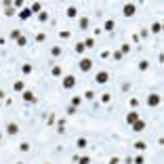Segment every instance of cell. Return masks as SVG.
Returning <instances> with one entry per match:
<instances>
[{"mask_svg":"<svg viewBox=\"0 0 164 164\" xmlns=\"http://www.w3.org/2000/svg\"><path fill=\"white\" fill-rule=\"evenodd\" d=\"M112 57H114V61H118V63H120V61L124 59V55H122L120 51H114V53H112Z\"/></svg>","mask_w":164,"mask_h":164,"instance_id":"obj_34","label":"cell"},{"mask_svg":"<svg viewBox=\"0 0 164 164\" xmlns=\"http://www.w3.org/2000/svg\"><path fill=\"white\" fill-rule=\"evenodd\" d=\"M147 36H150V32H147V30H141V34H139V38H147Z\"/></svg>","mask_w":164,"mask_h":164,"instance_id":"obj_45","label":"cell"},{"mask_svg":"<svg viewBox=\"0 0 164 164\" xmlns=\"http://www.w3.org/2000/svg\"><path fill=\"white\" fill-rule=\"evenodd\" d=\"M21 99H23L27 105H30V103H36V101H38V99H36V95H34V91H27V88H25L23 93H21Z\"/></svg>","mask_w":164,"mask_h":164,"instance_id":"obj_6","label":"cell"},{"mask_svg":"<svg viewBox=\"0 0 164 164\" xmlns=\"http://www.w3.org/2000/svg\"><path fill=\"white\" fill-rule=\"evenodd\" d=\"M17 164H23V162H17Z\"/></svg>","mask_w":164,"mask_h":164,"instance_id":"obj_50","label":"cell"},{"mask_svg":"<svg viewBox=\"0 0 164 164\" xmlns=\"http://www.w3.org/2000/svg\"><path fill=\"white\" fill-rule=\"evenodd\" d=\"M2 99H6V93H4V91L0 88V101H2Z\"/></svg>","mask_w":164,"mask_h":164,"instance_id":"obj_48","label":"cell"},{"mask_svg":"<svg viewBox=\"0 0 164 164\" xmlns=\"http://www.w3.org/2000/svg\"><path fill=\"white\" fill-rule=\"evenodd\" d=\"M82 101H84V99H82L80 95H74V97H72V101H70V105H74V107H78L82 103Z\"/></svg>","mask_w":164,"mask_h":164,"instance_id":"obj_23","label":"cell"},{"mask_svg":"<svg viewBox=\"0 0 164 164\" xmlns=\"http://www.w3.org/2000/svg\"><path fill=\"white\" fill-rule=\"evenodd\" d=\"M93 80H95V84H99V86H101V84H107V82H109V72H105V70L97 72Z\"/></svg>","mask_w":164,"mask_h":164,"instance_id":"obj_3","label":"cell"},{"mask_svg":"<svg viewBox=\"0 0 164 164\" xmlns=\"http://www.w3.org/2000/svg\"><path fill=\"white\" fill-rule=\"evenodd\" d=\"M38 21H40V23H47V21H48V13L47 11L38 13Z\"/></svg>","mask_w":164,"mask_h":164,"instance_id":"obj_28","label":"cell"},{"mask_svg":"<svg viewBox=\"0 0 164 164\" xmlns=\"http://www.w3.org/2000/svg\"><path fill=\"white\" fill-rule=\"evenodd\" d=\"M109 101H112V93H103V95H101V103H105V105H107Z\"/></svg>","mask_w":164,"mask_h":164,"instance_id":"obj_35","label":"cell"},{"mask_svg":"<svg viewBox=\"0 0 164 164\" xmlns=\"http://www.w3.org/2000/svg\"><path fill=\"white\" fill-rule=\"evenodd\" d=\"M82 99H86V101H93V99H95V91H86V93L82 95Z\"/></svg>","mask_w":164,"mask_h":164,"instance_id":"obj_33","label":"cell"},{"mask_svg":"<svg viewBox=\"0 0 164 164\" xmlns=\"http://www.w3.org/2000/svg\"><path fill=\"white\" fill-rule=\"evenodd\" d=\"M13 91H15V93H23L25 91V82L23 80H15L13 82Z\"/></svg>","mask_w":164,"mask_h":164,"instance_id":"obj_10","label":"cell"},{"mask_svg":"<svg viewBox=\"0 0 164 164\" xmlns=\"http://www.w3.org/2000/svg\"><path fill=\"white\" fill-rule=\"evenodd\" d=\"M65 15H68L70 19H76V17H78V9H76V6H68V11H65Z\"/></svg>","mask_w":164,"mask_h":164,"instance_id":"obj_18","label":"cell"},{"mask_svg":"<svg viewBox=\"0 0 164 164\" xmlns=\"http://www.w3.org/2000/svg\"><path fill=\"white\" fill-rule=\"evenodd\" d=\"M122 91H130V82H124V84H122Z\"/></svg>","mask_w":164,"mask_h":164,"instance_id":"obj_46","label":"cell"},{"mask_svg":"<svg viewBox=\"0 0 164 164\" xmlns=\"http://www.w3.org/2000/svg\"><path fill=\"white\" fill-rule=\"evenodd\" d=\"M63 51H61V47H51V57H59Z\"/></svg>","mask_w":164,"mask_h":164,"instance_id":"obj_29","label":"cell"},{"mask_svg":"<svg viewBox=\"0 0 164 164\" xmlns=\"http://www.w3.org/2000/svg\"><path fill=\"white\" fill-rule=\"evenodd\" d=\"M13 9L15 11H21L23 9V0H13Z\"/></svg>","mask_w":164,"mask_h":164,"instance_id":"obj_32","label":"cell"},{"mask_svg":"<svg viewBox=\"0 0 164 164\" xmlns=\"http://www.w3.org/2000/svg\"><path fill=\"white\" fill-rule=\"evenodd\" d=\"M78 164H91V158H88V156H80V158H78Z\"/></svg>","mask_w":164,"mask_h":164,"instance_id":"obj_41","label":"cell"},{"mask_svg":"<svg viewBox=\"0 0 164 164\" xmlns=\"http://www.w3.org/2000/svg\"><path fill=\"white\" fill-rule=\"evenodd\" d=\"M55 122H57V118H55V114H51V116H47V124H48V126H53Z\"/></svg>","mask_w":164,"mask_h":164,"instance_id":"obj_38","label":"cell"},{"mask_svg":"<svg viewBox=\"0 0 164 164\" xmlns=\"http://www.w3.org/2000/svg\"><path fill=\"white\" fill-rule=\"evenodd\" d=\"M4 130H6V135H11V137H13V135H17V133H19L21 129H19V124H17V122H9Z\"/></svg>","mask_w":164,"mask_h":164,"instance_id":"obj_8","label":"cell"},{"mask_svg":"<svg viewBox=\"0 0 164 164\" xmlns=\"http://www.w3.org/2000/svg\"><path fill=\"white\" fill-rule=\"evenodd\" d=\"M139 120V114H137V109H133L130 114H126V124H133V122H137Z\"/></svg>","mask_w":164,"mask_h":164,"instance_id":"obj_13","label":"cell"},{"mask_svg":"<svg viewBox=\"0 0 164 164\" xmlns=\"http://www.w3.org/2000/svg\"><path fill=\"white\" fill-rule=\"evenodd\" d=\"M133 147H135L137 152H145V150H147V143H145V141H135Z\"/></svg>","mask_w":164,"mask_h":164,"instance_id":"obj_19","label":"cell"},{"mask_svg":"<svg viewBox=\"0 0 164 164\" xmlns=\"http://www.w3.org/2000/svg\"><path fill=\"white\" fill-rule=\"evenodd\" d=\"M78 70H80L82 74H88V72L93 70V59L91 57H82L80 61H78Z\"/></svg>","mask_w":164,"mask_h":164,"instance_id":"obj_1","label":"cell"},{"mask_svg":"<svg viewBox=\"0 0 164 164\" xmlns=\"http://www.w3.org/2000/svg\"><path fill=\"white\" fill-rule=\"evenodd\" d=\"M15 42H17V47H25V44H27V38L21 34L19 38H17V40H15Z\"/></svg>","mask_w":164,"mask_h":164,"instance_id":"obj_31","label":"cell"},{"mask_svg":"<svg viewBox=\"0 0 164 164\" xmlns=\"http://www.w3.org/2000/svg\"><path fill=\"white\" fill-rule=\"evenodd\" d=\"M120 162H122V160H120L118 156H112V158L107 160V164H120Z\"/></svg>","mask_w":164,"mask_h":164,"instance_id":"obj_44","label":"cell"},{"mask_svg":"<svg viewBox=\"0 0 164 164\" xmlns=\"http://www.w3.org/2000/svg\"><path fill=\"white\" fill-rule=\"evenodd\" d=\"M109 57V51H101V59H107Z\"/></svg>","mask_w":164,"mask_h":164,"instance_id":"obj_47","label":"cell"},{"mask_svg":"<svg viewBox=\"0 0 164 164\" xmlns=\"http://www.w3.org/2000/svg\"><path fill=\"white\" fill-rule=\"evenodd\" d=\"M17 17H19V19H21V21H27V19H30V17H32V11H30V6H23V9H21V11L17 13Z\"/></svg>","mask_w":164,"mask_h":164,"instance_id":"obj_9","label":"cell"},{"mask_svg":"<svg viewBox=\"0 0 164 164\" xmlns=\"http://www.w3.org/2000/svg\"><path fill=\"white\" fill-rule=\"evenodd\" d=\"M133 164H145V158H143V156H135V158H133Z\"/></svg>","mask_w":164,"mask_h":164,"instance_id":"obj_40","label":"cell"},{"mask_svg":"<svg viewBox=\"0 0 164 164\" xmlns=\"http://www.w3.org/2000/svg\"><path fill=\"white\" fill-rule=\"evenodd\" d=\"M150 65H152V63H150L147 59H141V61H139V65H137V68H139V72H147V70H150Z\"/></svg>","mask_w":164,"mask_h":164,"instance_id":"obj_17","label":"cell"},{"mask_svg":"<svg viewBox=\"0 0 164 164\" xmlns=\"http://www.w3.org/2000/svg\"><path fill=\"white\" fill-rule=\"evenodd\" d=\"M15 15H17V11H15L13 6H6V9H4V17H15Z\"/></svg>","mask_w":164,"mask_h":164,"instance_id":"obj_30","label":"cell"},{"mask_svg":"<svg viewBox=\"0 0 164 164\" xmlns=\"http://www.w3.org/2000/svg\"><path fill=\"white\" fill-rule=\"evenodd\" d=\"M145 103H147V107H158L160 103H162V97H160L158 93H150L147 99H145Z\"/></svg>","mask_w":164,"mask_h":164,"instance_id":"obj_2","label":"cell"},{"mask_svg":"<svg viewBox=\"0 0 164 164\" xmlns=\"http://www.w3.org/2000/svg\"><path fill=\"white\" fill-rule=\"evenodd\" d=\"M78 25H80L82 30H88V25H91L88 17H80V19H78Z\"/></svg>","mask_w":164,"mask_h":164,"instance_id":"obj_21","label":"cell"},{"mask_svg":"<svg viewBox=\"0 0 164 164\" xmlns=\"http://www.w3.org/2000/svg\"><path fill=\"white\" fill-rule=\"evenodd\" d=\"M135 13H137V6H135L133 2H129V4H124V6H122V15H124L126 19H130Z\"/></svg>","mask_w":164,"mask_h":164,"instance_id":"obj_5","label":"cell"},{"mask_svg":"<svg viewBox=\"0 0 164 164\" xmlns=\"http://www.w3.org/2000/svg\"><path fill=\"white\" fill-rule=\"evenodd\" d=\"M61 86H63L65 91H72V88L76 86V76H72V74L63 76V80H61Z\"/></svg>","mask_w":164,"mask_h":164,"instance_id":"obj_4","label":"cell"},{"mask_svg":"<svg viewBox=\"0 0 164 164\" xmlns=\"http://www.w3.org/2000/svg\"><path fill=\"white\" fill-rule=\"evenodd\" d=\"M59 38H61V40H70L72 32H70V30H61V32H59Z\"/></svg>","mask_w":164,"mask_h":164,"instance_id":"obj_27","label":"cell"},{"mask_svg":"<svg viewBox=\"0 0 164 164\" xmlns=\"http://www.w3.org/2000/svg\"><path fill=\"white\" fill-rule=\"evenodd\" d=\"M76 109H78V107H74V105H68V109H65V114H68V116H74V114H76Z\"/></svg>","mask_w":164,"mask_h":164,"instance_id":"obj_43","label":"cell"},{"mask_svg":"<svg viewBox=\"0 0 164 164\" xmlns=\"http://www.w3.org/2000/svg\"><path fill=\"white\" fill-rule=\"evenodd\" d=\"M147 32H152V34H160V32H162V23H160V21H154L152 27H150Z\"/></svg>","mask_w":164,"mask_h":164,"instance_id":"obj_15","label":"cell"},{"mask_svg":"<svg viewBox=\"0 0 164 164\" xmlns=\"http://www.w3.org/2000/svg\"><path fill=\"white\" fill-rule=\"evenodd\" d=\"M47 164H51V162H47Z\"/></svg>","mask_w":164,"mask_h":164,"instance_id":"obj_51","label":"cell"},{"mask_svg":"<svg viewBox=\"0 0 164 164\" xmlns=\"http://www.w3.org/2000/svg\"><path fill=\"white\" fill-rule=\"evenodd\" d=\"M51 76H53V78H61V76H63L61 65H51Z\"/></svg>","mask_w":164,"mask_h":164,"instance_id":"obj_12","label":"cell"},{"mask_svg":"<svg viewBox=\"0 0 164 164\" xmlns=\"http://www.w3.org/2000/svg\"><path fill=\"white\" fill-rule=\"evenodd\" d=\"M74 51H76V53H78V55H84V51H86V47H84V42H76V47H74Z\"/></svg>","mask_w":164,"mask_h":164,"instance_id":"obj_22","label":"cell"},{"mask_svg":"<svg viewBox=\"0 0 164 164\" xmlns=\"http://www.w3.org/2000/svg\"><path fill=\"white\" fill-rule=\"evenodd\" d=\"M30 147H32V145H30L27 141H21V143H19V152H23V154L30 152Z\"/></svg>","mask_w":164,"mask_h":164,"instance_id":"obj_26","label":"cell"},{"mask_svg":"<svg viewBox=\"0 0 164 164\" xmlns=\"http://www.w3.org/2000/svg\"><path fill=\"white\" fill-rule=\"evenodd\" d=\"M32 72H34V65H32V63H23V65H21V74H23V76H30Z\"/></svg>","mask_w":164,"mask_h":164,"instance_id":"obj_16","label":"cell"},{"mask_svg":"<svg viewBox=\"0 0 164 164\" xmlns=\"http://www.w3.org/2000/svg\"><path fill=\"white\" fill-rule=\"evenodd\" d=\"M118 51H120V53H122V55H129L130 51H133V47H130L129 42H124V44H122V47L118 48Z\"/></svg>","mask_w":164,"mask_h":164,"instance_id":"obj_25","label":"cell"},{"mask_svg":"<svg viewBox=\"0 0 164 164\" xmlns=\"http://www.w3.org/2000/svg\"><path fill=\"white\" fill-rule=\"evenodd\" d=\"M30 11H32V15H38V13H42V4H40V2H34V4L30 6Z\"/></svg>","mask_w":164,"mask_h":164,"instance_id":"obj_20","label":"cell"},{"mask_svg":"<svg viewBox=\"0 0 164 164\" xmlns=\"http://www.w3.org/2000/svg\"><path fill=\"white\" fill-rule=\"evenodd\" d=\"M129 103H130V107H133V109H137V107H139V99H137V97H133Z\"/></svg>","mask_w":164,"mask_h":164,"instance_id":"obj_42","label":"cell"},{"mask_svg":"<svg viewBox=\"0 0 164 164\" xmlns=\"http://www.w3.org/2000/svg\"><path fill=\"white\" fill-rule=\"evenodd\" d=\"M76 147H78V150H86V147H88L86 137H78V139H76Z\"/></svg>","mask_w":164,"mask_h":164,"instance_id":"obj_14","label":"cell"},{"mask_svg":"<svg viewBox=\"0 0 164 164\" xmlns=\"http://www.w3.org/2000/svg\"><path fill=\"white\" fill-rule=\"evenodd\" d=\"M21 36V30H11V40H17Z\"/></svg>","mask_w":164,"mask_h":164,"instance_id":"obj_39","label":"cell"},{"mask_svg":"<svg viewBox=\"0 0 164 164\" xmlns=\"http://www.w3.org/2000/svg\"><path fill=\"white\" fill-rule=\"evenodd\" d=\"M4 44H6V40H4V38L0 36V47H4Z\"/></svg>","mask_w":164,"mask_h":164,"instance_id":"obj_49","label":"cell"},{"mask_svg":"<svg viewBox=\"0 0 164 164\" xmlns=\"http://www.w3.org/2000/svg\"><path fill=\"white\" fill-rule=\"evenodd\" d=\"M57 133L59 135H65V133H68V130H65V120H59L57 122Z\"/></svg>","mask_w":164,"mask_h":164,"instance_id":"obj_24","label":"cell"},{"mask_svg":"<svg viewBox=\"0 0 164 164\" xmlns=\"http://www.w3.org/2000/svg\"><path fill=\"white\" fill-rule=\"evenodd\" d=\"M101 30H103V32H114V30H116V21H114V19H107Z\"/></svg>","mask_w":164,"mask_h":164,"instance_id":"obj_11","label":"cell"},{"mask_svg":"<svg viewBox=\"0 0 164 164\" xmlns=\"http://www.w3.org/2000/svg\"><path fill=\"white\" fill-rule=\"evenodd\" d=\"M34 40H36V42H44V40H47V34H42V32H38Z\"/></svg>","mask_w":164,"mask_h":164,"instance_id":"obj_37","label":"cell"},{"mask_svg":"<svg viewBox=\"0 0 164 164\" xmlns=\"http://www.w3.org/2000/svg\"><path fill=\"white\" fill-rule=\"evenodd\" d=\"M145 126H147V122H145V120H137V122H133V124H130V129L135 130V133H143V130H145Z\"/></svg>","mask_w":164,"mask_h":164,"instance_id":"obj_7","label":"cell"},{"mask_svg":"<svg viewBox=\"0 0 164 164\" xmlns=\"http://www.w3.org/2000/svg\"><path fill=\"white\" fill-rule=\"evenodd\" d=\"M82 42H84V47H86V48H93L95 47V38H86V40H82Z\"/></svg>","mask_w":164,"mask_h":164,"instance_id":"obj_36","label":"cell"}]
</instances>
